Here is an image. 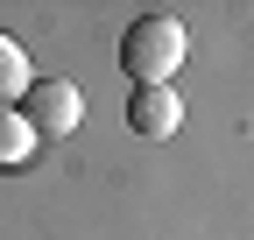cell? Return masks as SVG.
<instances>
[{"label":"cell","instance_id":"4","mask_svg":"<svg viewBox=\"0 0 254 240\" xmlns=\"http://www.w3.org/2000/svg\"><path fill=\"white\" fill-rule=\"evenodd\" d=\"M28 85H36V78H28V50L7 36V28H0V106H7V99H21Z\"/></svg>","mask_w":254,"mask_h":240},{"label":"cell","instance_id":"1","mask_svg":"<svg viewBox=\"0 0 254 240\" xmlns=\"http://www.w3.org/2000/svg\"><path fill=\"white\" fill-rule=\"evenodd\" d=\"M184 21L177 14H141V21H127V36H120V71L134 78V92L141 85H170V71L184 64Z\"/></svg>","mask_w":254,"mask_h":240},{"label":"cell","instance_id":"5","mask_svg":"<svg viewBox=\"0 0 254 240\" xmlns=\"http://www.w3.org/2000/svg\"><path fill=\"white\" fill-rule=\"evenodd\" d=\"M28 156H36V134L21 127V113H14V106H0V170H21Z\"/></svg>","mask_w":254,"mask_h":240},{"label":"cell","instance_id":"2","mask_svg":"<svg viewBox=\"0 0 254 240\" xmlns=\"http://www.w3.org/2000/svg\"><path fill=\"white\" fill-rule=\"evenodd\" d=\"M21 127L36 134V141H64V134H78V120H85V99H78V85L71 78H43V85H28L21 92Z\"/></svg>","mask_w":254,"mask_h":240},{"label":"cell","instance_id":"3","mask_svg":"<svg viewBox=\"0 0 254 240\" xmlns=\"http://www.w3.org/2000/svg\"><path fill=\"white\" fill-rule=\"evenodd\" d=\"M127 127H134L141 141H170L184 127V99L170 92V85H141V92L127 99Z\"/></svg>","mask_w":254,"mask_h":240}]
</instances>
